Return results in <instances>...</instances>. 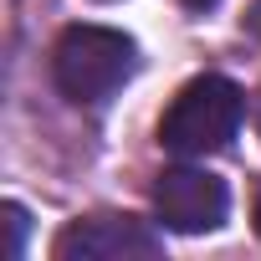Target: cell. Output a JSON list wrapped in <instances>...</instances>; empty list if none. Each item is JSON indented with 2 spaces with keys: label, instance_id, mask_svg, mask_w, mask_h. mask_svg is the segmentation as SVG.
I'll return each instance as SVG.
<instances>
[{
  "label": "cell",
  "instance_id": "1",
  "mask_svg": "<svg viewBox=\"0 0 261 261\" xmlns=\"http://www.w3.org/2000/svg\"><path fill=\"white\" fill-rule=\"evenodd\" d=\"M139 72V46L113 26H67L51 46V77L67 102L102 108Z\"/></svg>",
  "mask_w": 261,
  "mask_h": 261
},
{
  "label": "cell",
  "instance_id": "2",
  "mask_svg": "<svg viewBox=\"0 0 261 261\" xmlns=\"http://www.w3.org/2000/svg\"><path fill=\"white\" fill-rule=\"evenodd\" d=\"M241 118H246V92L230 77H195L174 92L164 123H159V144L179 159H205L230 149V139L241 134Z\"/></svg>",
  "mask_w": 261,
  "mask_h": 261
},
{
  "label": "cell",
  "instance_id": "3",
  "mask_svg": "<svg viewBox=\"0 0 261 261\" xmlns=\"http://www.w3.org/2000/svg\"><path fill=\"white\" fill-rule=\"evenodd\" d=\"M154 210L169 230L179 236H205V230H220L225 215H230V190L225 179H215L210 169H195V164H174L154 179Z\"/></svg>",
  "mask_w": 261,
  "mask_h": 261
},
{
  "label": "cell",
  "instance_id": "4",
  "mask_svg": "<svg viewBox=\"0 0 261 261\" xmlns=\"http://www.w3.org/2000/svg\"><path fill=\"white\" fill-rule=\"evenodd\" d=\"M159 251H164V236L139 215H87L51 241L57 261H139Z\"/></svg>",
  "mask_w": 261,
  "mask_h": 261
},
{
  "label": "cell",
  "instance_id": "5",
  "mask_svg": "<svg viewBox=\"0 0 261 261\" xmlns=\"http://www.w3.org/2000/svg\"><path fill=\"white\" fill-rule=\"evenodd\" d=\"M0 215H6V256L11 261H21V246H26V210L21 205H6V210H0Z\"/></svg>",
  "mask_w": 261,
  "mask_h": 261
},
{
  "label": "cell",
  "instance_id": "6",
  "mask_svg": "<svg viewBox=\"0 0 261 261\" xmlns=\"http://www.w3.org/2000/svg\"><path fill=\"white\" fill-rule=\"evenodd\" d=\"M190 11H210V6H220V0H185Z\"/></svg>",
  "mask_w": 261,
  "mask_h": 261
},
{
  "label": "cell",
  "instance_id": "7",
  "mask_svg": "<svg viewBox=\"0 0 261 261\" xmlns=\"http://www.w3.org/2000/svg\"><path fill=\"white\" fill-rule=\"evenodd\" d=\"M256 230H261V200H256Z\"/></svg>",
  "mask_w": 261,
  "mask_h": 261
}]
</instances>
